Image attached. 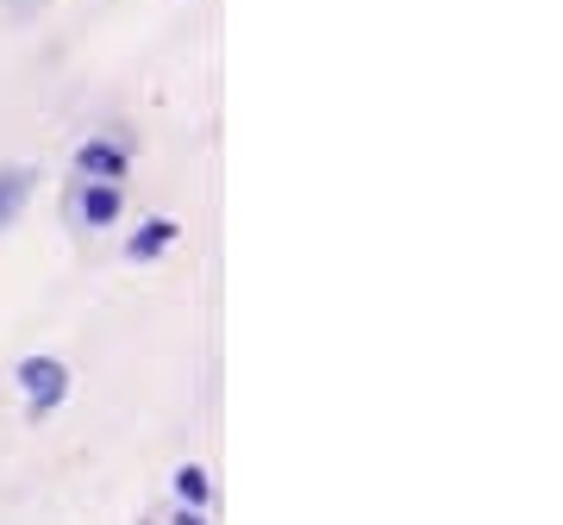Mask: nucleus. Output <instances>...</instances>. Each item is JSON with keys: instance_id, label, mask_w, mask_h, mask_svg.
<instances>
[{"instance_id": "f257e3e1", "label": "nucleus", "mask_w": 563, "mask_h": 525, "mask_svg": "<svg viewBox=\"0 0 563 525\" xmlns=\"http://www.w3.org/2000/svg\"><path fill=\"white\" fill-rule=\"evenodd\" d=\"M20 394H25V413L44 420V413H57L69 401V364L57 357H25L20 364Z\"/></svg>"}, {"instance_id": "f03ea898", "label": "nucleus", "mask_w": 563, "mask_h": 525, "mask_svg": "<svg viewBox=\"0 0 563 525\" xmlns=\"http://www.w3.org/2000/svg\"><path fill=\"white\" fill-rule=\"evenodd\" d=\"M76 176H81V182H125V176H132V144L113 138V132H101V138H81Z\"/></svg>"}, {"instance_id": "7ed1b4c3", "label": "nucleus", "mask_w": 563, "mask_h": 525, "mask_svg": "<svg viewBox=\"0 0 563 525\" xmlns=\"http://www.w3.org/2000/svg\"><path fill=\"white\" fill-rule=\"evenodd\" d=\"M120 213H125L120 182H81L76 188V225H81V232H113Z\"/></svg>"}, {"instance_id": "20e7f679", "label": "nucleus", "mask_w": 563, "mask_h": 525, "mask_svg": "<svg viewBox=\"0 0 563 525\" xmlns=\"http://www.w3.org/2000/svg\"><path fill=\"white\" fill-rule=\"evenodd\" d=\"M32 188H38V176L25 169V163H0V232L25 213V201H32Z\"/></svg>"}, {"instance_id": "39448f33", "label": "nucleus", "mask_w": 563, "mask_h": 525, "mask_svg": "<svg viewBox=\"0 0 563 525\" xmlns=\"http://www.w3.org/2000/svg\"><path fill=\"white\" fill-rule=\"evenodd\" d=\"M176 238H181V225H176V220H144L139 232L125 238V262H157Z\"/></svg>"}, {"instance_id": "423d86ee", "label": "nucleus", "mask_w": 563, "mask_h": 525, "mask_svg": "<svg viewBox=\"0 0 563 525\" xmlns=\"http://www.w3.org/2000/svg\"><path fill=\"white\" fill-rule=\"evenodd\" d=\"M176 501L188 506V513H207V506H213V476H207L201 463H181L176 469Z\"/></svg>"}, {"instance_id": "0eeeda50", "label": "nucleus", "mask_w": 563, "mask_h": 525, "mask_svg": "<svg viewBox=\"0 0 563 525\" xmlns=\"http://www.w3.org/2000/svg\"><path fill=\"white\" fill-rule=\"evenodd\" d=\"M169 525H207V513H188V506H181V513H176Z\"/></svg>"}]
</instances>
